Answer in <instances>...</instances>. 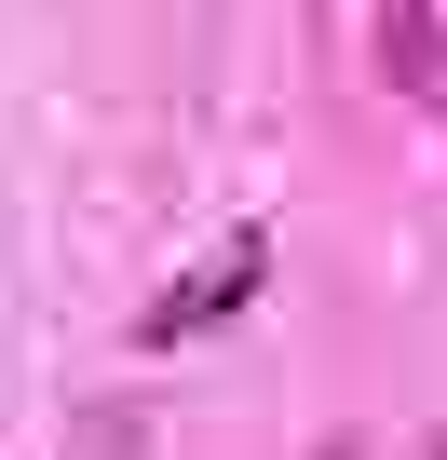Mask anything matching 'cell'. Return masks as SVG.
Wrapping results in <instances>:
<instances>
[{
    "mask_svg": "<svg viewBox=\"0 0 447 460\" xmlns=\"http://www.w3.org/2000/svg\"><path fill=\"white\" fill-rule=\"evenodd\" d=\"M380 82L447 109V28H434V0H380Z\"/></svg>",
    "mask_w": 447,
    "mask_h": 460,
    "instance_id": "cell-2",
    "label": "cell"
},
{
    "mask_svg": "<svg viewBox=\"0 0 447 460\" xmlns=\"http://www.w3.org/2000/svg\"><path fill=\"white\" fill-rule=\"evenodd\" d=\"M258 285H272V230H231V244H217L190 285H163V298L136 312V352H176V339H203V325H231Z\"/></svg>",
    "mask_w": 447,
    "mask_h": 460,
    "instance_id": "cell-1",
    "label": "cell"
}]
</instances>
